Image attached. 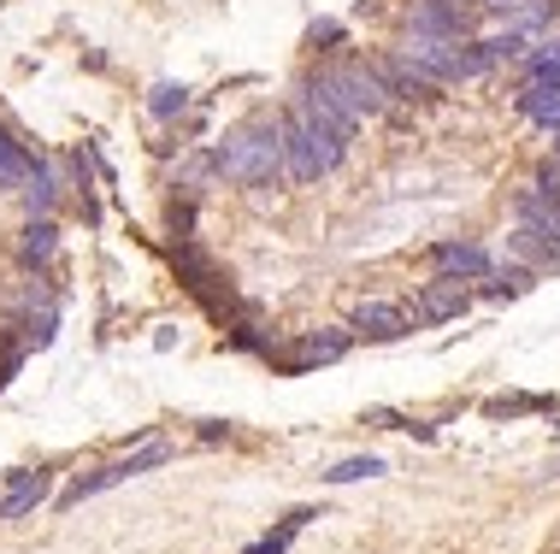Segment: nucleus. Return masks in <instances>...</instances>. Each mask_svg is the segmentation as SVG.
Wrapping results in <instances>:
<instances>
[{
	"label": "nucleus",
	"mask_w": 560,
	"mask_h": 554,
	"mask_svg": "<svg viewBox=\"0 0 560 554\" xmlns=\"http://www.w3.org/2000/svg\"><path fill=\"white\" fill-rule=\"evenodd\" d=\"M212 166L224 171L231 183H271L278 171H290V159H283V119H254L224 136V148L212 154Z\"/></svg>",
	"instance_id": "f257e3e1"
},
{
	"label": "nucleus",
	"mask_w": 560,
	"mask_h": 554,
	"mask_svg": "<svg viewBox=\"0 0 560 554\" xmlns=\"http://www.w3.org/2000/svg\"><path fill=\"white\" fill-rule=\"evenodd\" d=\"M342 154H349V136L319 124L307 107H295L290 119H283V159H290V178H301V183L325 178V171L342 166Z\"/></svg>",
	"instance_id": "f03ea898"
},
{
	"label": "nucleus",
	"mask_w": 560,
	"mask_h": 554,
	"mask_svg": "<svg viewBox=\"0 0 560 554\" xmlns=\"http://www.w3.org/2000/svg\"><path fill=\"white\" fill-rule=\"evenodd\" d=\"M171 460V448L166 443H142L136 455H124V460H107V466H95V472H83L77 484H71L65 495H60V507H77V502H89V495H100V490H112V484H124V478H142V472H154V466H166Z\"/></svg>",
	"instance_id": "7ed1b4c3"
},
{
	"label": "nucleus",
	"mask_w": 560,
	"mask_h": 554,
	"mask_svg": "<svg viewBox=\"0 0 560 554\" xmlns=\"http://www.w3.org/2000/svg\"><path fill=\"white\" fill-rule=\"evenodd\" d=\"M313 83H319V89H330L337 100H349L361 119H366V112H390V107H395L390 89L378 83V71H372V65H325Z\"/></svg>",
	"instance_id": "20e7f679"
},
{
	"label": "nucleus",
	"mask_w": 560,
	"mask_h": 554,
	"mask_svg": "<svg viewBox=\"0 0 560 554\" xmlns=\"http://www.w3.org/2000/svg\"><path fill=\"white\" fill-rule=\"evenodd\" d=\"M490 12V0H413L407 12V31L425 36H472Z\"/></svg>",
	"instance_id": "39448f33"
},
{
	"label": "nucleus",
	"mask_w": 560,
	"mask_h": 554,
	"mask_svg": "<svg viewBox=\"0 0 560 554\" xmlns=\"http://www.w3.org/2000/svg\"><path fill=\"white\" fill-rule=\"evenodd\" d=\"M472 308V289H466V277H430V284L419 289V301H413V318L419 325H449V318H461Z\"/></svg>",
	"instance_id": "423d86ee"
},
{
	"label": "nucleus",
	"mask_w": 560,
	"mask_h": 554,
	"mask_svg": "<svg viewBox=\"0 0 560 554\" xmlns=\"http://www.w3.org/2000/svg\"><path fill=\"white\" fill-rule=\"evenodd\" d=\"M372 71H378V83L390 89V100H437V77H425L419 65H407L395 53V60H372Z\"/></svg>",
	"instance_id": "0eeeda50"
},
{
	"label": "nucleus",
	"mask_w": 560,
	"mask_h": 554,
	"mask_svg": "<svg viewBox=\"0 0 560 554\" xmlns=\"http://www.w3.org/2000/svg\"><path fill=\"white\" fill-rule=\"evenodd\" d=\"M48 502V472H12L7 478V495H0V519H24L31 507H41Z\"/></svg>",
	"instance_id": "6e6552de"
},
{
	"label": "nucleus",
	"mask_w": 560,
	"mask_h": 554,
	"mask_svg": "<svg viewBox=\"0 0 560 554\" xmlns=\"http://www.w3.org/2000/svg\"><path fill=\"white\" fill-rule=\"evenodd\" d=\"M430 266L442 277H484L490 272V254H484L478 242H437L430 248Z\"/></svg>",
	"instance_id": "1a4fd4ad"
},
{
	"label": "nucleus",
	"mask_w": 560,
	"mask_h": 554,
	"mask_svg": "<svg viewBox=\"0 0 560 554\" xmlns=\"http://www.w3.org/2000/svg\"><path fill=\"white\" fill-rule=\"evenodd\" d=\"M342 354H349V330H313V337H301V348L283 366L307 372V366H330V360H342Z\"/></svg>",
	"instance_id": "9d476101"
},
{
	"label": "nucleus",
	"mask_w": 560,
	"mask_h": 554,
	"mask_svg": "<svg viewBox=\"0 0 560 554\" xmlns=\"http://www.w3.org/2000/svg\"><path fill=\"white\" fill-rule=\"evenodd\" d=\"M354 337L395 342V337H407V313H401V308H390V301H366V308L354 313Z\"/></svg>",
	"instance_id": "9b49d317"
},
{
	"label": "nucleus",
	"mask_w": 560,
	"mask_h": 554,
	"mask_svg": "<svg viewBox=\"0 0 560 554\" xmlns=\"http://www.w3.org/2000/svg\"><path fill=\"white\" fill-rule=\"evenodd\" d=\"M53 248H60L53 218H31V225H24V237H19V260H24V266H48Z\"/></svg>",
	"instance_id": "f8f14e48"
},
{
	"label": "nucleus",
	"mask_w": 560,
	"mask_h": 554,
	"mask_svg": "<svg viewBox=\"0 0 560 554\" xmlns=\"http://www.w3.org/2000/svg\"><path fill=\"white\" fill-rule=\"evenodd\" d=\"M171 260H178V277L195 289V296H212V289H219V272L207 266V254H200V248L178 242V248H171Z\"/></svg>",
	"instance_id": "ddd939ff"
},
{
	"label": "nucleus",
	"mask_w": 560,
	"mask_h": 554,
	"mask_svg": "<svg viewBox=\"0 0 560 554\" xmlns=\"http://www.w3.org/2000/svg\"><path fill=\"white\" fill-rule=\"evenodd\" d=\"M520 112H525V119H537L549 136H560V89H537V83H531V89L520 95Z\"/></svg>",
	"instance_id": "4468645a"
},
{
	"label": "nucleus",
	"mask_w": 560,
	"mask_h": 554,
	"mask_svg": "<svg viewBox=\"0 0 560 554\" xmlns=\"http://www.w3.org/2000/svg\"><path fill=\"white\" fill-rule=\"evenodd\" d=\"M31 178H36L31 154H24L12 136H0V189H31Z\"/></svg>",
	"instance_id": "2eb2a0df"
},
{
	"label": "nucleus",
	"mask_w": 560,
	"mask_h": 554,
	"mask_svg": "<svg viewBox=\"0 0 560 554\" xmlns=\"http://www.w3.org/2000/svg\"><path fill=\"white\" fill-rule=\"evenodd\" d=\"M183 107H190V89H183V83H154V89H148V112H154V119H178Z\"/></svg>",
	"instance_id": "dca6fc26"
},
{
	"label": "nucleus",
	"mask_w": 560,
	"mask_h": 554,
	"mask_svg": "<svg viewBox=\"0 0 560 554\" xmlns=\"http://www.w3.org/2000/svg\"><path fill=\"white\" fill-rule=\"evenodd\" d=\"M384 472V460L378 455H354V460H342V466H330V484H361V478H378Z\"/></svg>",
	"instance_id": "f3484780"
},
{
	"label": "nucleus",
	"mask_w": 560,
	"mask_h": 554,
	"mask_svg": "<svg viewBox=\"0 0 560 554\" xmlns=\"http://www.w3.org/2000/svg\"><path fill=\"white\" fill-rule=\"evenodd\" d=\"M484 53H490V65L525 60V31H513V24H508V36H490V41H484Z\"/></svg>",
	"instance_id": "a211bd4d"
},
{
	"label": "nucleus",
	"mask_w": 560,
	"mask_h": 554,
	"mask_svg": "<svg viewBox=\"0 0 560 554\" xmlns=\"http://www.w3.org/2000/svg\"><path fill=\"white\" fill-rule=\"evenodd\" d=\"M531 83H537V89H560V41L543 53H531Z\"/></svg>",
	"instance_id": "6ab92c4d"
},
{
	"label": "nucleus",
	"mask_w": 560,
	"mask_h": 554,
	"mask_svg": "<svg viewBox=\"0 0 560 554\" xmlns=\"http://www.w3.org/2000/svg\"><path fill=\"white\" fill-rule=\"evenodd\" d=\"M53 195H60V189H53V178H48V171H36L31 189H24V201H31V218H48V213H53Z\"/></svg>",
	"instance_id": "aec40b11"
},
{
	"label": "nucleus",
	"mask_w": 560,
	"mask_h": 554,
	"mask_svg": "<svg viewBox=\"0 0 560 554\" xmlns=\"http://www.w3.org/2000/svg\"><path fill=\"white\" fill-rule=\"evenodd\" d=\"M525 289H531V272H501L490 284V296L501 301V296H525Z\"/></svg>",
	"instance_id": "412c9836"
},
{
	"label": "nucleus",
	"mask_w": 560,
	"mask_h": 554,
	"mask_svg": "<svg viewBox=\"0 0 560 554\" xmlns=\"http://www.w3.org/2000/svg\"><path fill=\"white\" fill-rule=\"evenodd\" d=\"M166 225L178 230V237H190V230H195V207H190V201H171V207H166Z\"/></svg>",
	"instance_id": "4be33fe9"
},
{
	"label": "nucleus",
	"mask_w": 560,
	"mask_h": 554,
	"mask_svg": "<svg viewBox=\"0 0 560 554\" xmlns=\"http://www.w3.org/2000/svg\"><path fill=\"white\" fill-rule=\"evenodd\" d=\"M537 195H549V201L560 195V159H549V166L537 171Z\"/></svg>",
	"instance_id": "5701e85b"
},
{
	"label": "nucleus",
	"mask_w": 560,
	"mask_h": 554,
	"mask_svg": "<svg viewBox=\"0 0 560 554\" xmlns=\"http://www.w3.org/2000/svg\"><path fill=\"white\" fill-rule=\"evenodd\" d=\"M290 537L295 531H278V537H266V543H254L248 554H283V549H290Z\"/></svg>",
	"instance_id": "b1692460"
},
{
	"label": "nucleus",
	"mask_w": 560,
	"mask_h": 554,
	"mask_svg": "<svg viewBox=\"0 0 560 554\" xmlns=\"http://www.w3.org/2000/svg\"><path fill=\"white\" fill-rule=\"evenodd\" d=\"M319 41H342V24H330V19L313 24V48H319Z\"/></svg>",
	"instance_id": "393cba45"
},
{
	"label": "nucleus",
	"mask_w": 560,
	"mask_h": 554,
	"mask_svg": "<svg viewBox=\"0 0 560 554\" xmlns=\"http://www.w3.org/2000/svg\"><path fill=\"white\" fill-rule=\"evenodd\" d=\"M490 12H501V19H513V12H525V0H490Z\"/></svg>",
	"instance_id": "a878e982"
}]
</instances>
